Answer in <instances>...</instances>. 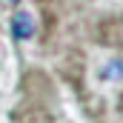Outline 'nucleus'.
<instances>
[{
    "label": "nucleus",
    "instance_id": "obj_1",
    "mask_svg": "<svg viewBox=\"0 0 123 123\" xmlns=\"http://www.w3.org/2000/svg\"><path fill=\"white\" fill-rule=\"evenodd\" d=\"M12 34L17 40H29L34 34V17L29 12H14V17H12Z\"/></svg>",
    "mask_w": 123,
    "mask_h": 123
},
{
    "label": "nucleus",
    "instance_id": "obj_2",
    "mask_svg": "<svg viewBox=\"0 0 123 123\" xmlns=\"http://www.w3.org/2000/svg\"><path fill=\"white\" fill-rule=\"evenodd\" d=\"M6 3H9V6H17V3H20V0H6Z\"/></svg>",
    "mask_w": 123,
    "mask_h": 123
}]
</instances>
